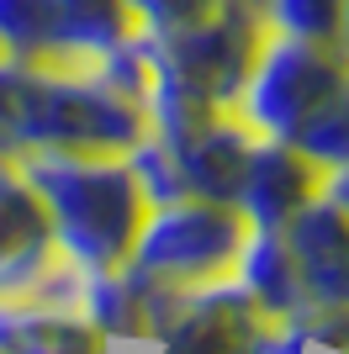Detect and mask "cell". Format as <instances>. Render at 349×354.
<instances>
[{"label": "cell", "mask_w": 349, "mask_h": 354, "mask_svg": "<svg viewBox=\"0 0 349 354\" xmlns=\"http://www.w3.org/2000/svg\"><path fill=\"white\" fill-rule=\"evenodd\" d=\"M21 175L37 185L53 222L58 254L85 275L116 270L132 259L138 227L148 217V196L132 175L127 153H58L37 148L21 153Z\"/></svg>", "instance_id": "obj_1"}, {"label": "cell", "mask_w": 349, "mask_h": 354, "mask_svg": "<svg viewBox=\"0 0 349 354\" xmlns=\"http://www.w3.org/2000/svg\"><path fill=\"white\" fill-rule=\"evenodd\" d=\"M148 106L111 85L96 64H32L21 101V153H132Z\"/></svg>", "instance_id": "obj_2"}, {"label": "cell", "mask_w": 349, "mask_h": 354, "mask_svg": "<svg viewBox=\"0 0 349 354\" xmlns=\"http://www.w3.org/2000/svg\"><path fill=\"white\" fill-rule=\"evenodd\" d=\"M249 233L254 222L228 201H196V196L164 201V207H148L127 265L170 286H206L238 270Z\"/></svg>", "instance_id": "obj_3"}, {"label": "cell", "mask_w": 349, "mask_h": 354, "mask_svg": "<svg viewBox=\"0 0 349 354\" xmlns=\"http://www.w3.org/2000/svg\"><path fill=\"white\" fill-rule=\"evenodd\" d=\"M344 85H349V53L339 43H312V37L270 32L254 69H249L244 95H238V117L260 138L291 143L296 127L312 111H323Z\"/></svg>", "instance_id": "obj_4"}, {"label": "cell", "mask_w": 349, "mask_h": 354, "mask_svg": "<svg viewBox=\"0 0 349 354\" xmlns=\"http://www.w3.org/2000/svg\"><path fill=\"white\" fill-rule=\"evenodd\" d=\"M80 286L85 270L58 254L37 185L21 175L16 159H0V296L80 312Z\"/></svg>", "instance_id": "obj_5"}, {"label": "cell", "mask_w": 349, "mask_h": 354, "mask_svg": "<svg viewBox=\"0 0 349 354\" xmlns=\"http://www.w3.org/2000/svg\"><path fill=\"white\" fill-rule=\"evenodd\" d=\"M276 333V317H265L238 275L190 286L186 307L154 339V354H265V339Z\"/></svg>", "instance_id": "obj_6"}, {"label": "cell", "mask_w": 349, "mask_h": 354, "mask_svg": "<svg viewBox=\"0 0 349 354\" xmlns=\"http://www.w3.org/2000/svg\"><path fill=\"white\" fill-rule=\"evenodd\" d=\"M328 185V169L312 164L296 143L280 138H260L244 164V191H238V212L254 227H286L307 201H318Z\"/></svg>", "instance_id": "obj_7"}, {"label": "cell", "mask_w": 349, "mask_h": 354, "mask_svg": "<svg viewBox=\"0 0 349 354\" xmlns=\"http://www.w3.org/2000/svg\"><path fill=\"white\" fill-rule=\"evenodd\" d=\"M302 270L307 301H349V212L323 191L280 227Z\"/></svg>", "instance_id": "obj_8"}, {"label": "cell", "mask_w": 349, "mask_h": 354, "mask_svg": "<svg viewBox=\"0 0 349 354\" xmlns=\"http://www.w3.org/2000/svg\"><path fill=\"white\" fill-rule=\"evenodd\" d=\"M254 143H260V133H254L238 111H228V117H217V122H206L202 133H190L186 143H174L170 159H174V169H180L186 196L238 207V191H244V164H249V153H254Z\"/></svg>", "instance_id": "obj_9"}, {"label": "cell", "mask_w": 349, "mask_h": 354, "mask_svg": "<svg viewBox=\"0 0 349 354\" xmlns=\"http://www.w3.org/2000/svg\"><path fill=\"white\" fill-rule=\"evenodd\" d=\"M0 354H111V339L85 323V312L0 296Z\"/></svg>", "instance_id": "obj_10"}, {"label": "cell", "mask_w": 349, "mask_h": 354, "mask_svg": "<svg viewBox=\"0 0 349 354\" xmlns=\"http://www.w3.org/2000/svg\"><path fill=\"white\" fill-rule=\"evenodd\" d=\"M238 286L249 291V301L265 312V317H296L307 307V286H302V270L286 249V233L280 227H254L238 254Z\"/></svg>", "instance_id": "obj_11"}, {"label": "cell", "mask_w": 349, "mask_h": 354, "mask_svg": "<svg viewBox=\"0 0 349 354\" xmlns=\"http://www.w3.org/2000/svg\"><path fill=\"white\" fill-rule=\"evenodd\" d=\"M58 6V32H64V48L74 59L96 64L101 53L132 43L138 37V16H132L127 0H53Z\"/></svg>", "instance_id": "obj_12"}, {"label": "cell", "mask_w": 349, "mask_h": 354, "mask_svg": "<svg viewBox=\"0 0 349 354\" xmlns=\"http://www.w3.org/2000/svg\"><path fill=\"white\" fill-rule=\"evenodd\" d=\"M0 53L27 64H85L64 48L53 0H0Z\"/></svg>", "instance_id": "obj_13"}, {"label": "cell", "mask_w": 349, "mask_h": 354, "mask_svg": "<svg viewBox=\"0 0 349 354\" xmlns=\"http://www.w3.org/2000/svg\"><path fill=\"white\" fill-rule=\"evenodd\" d=\"M291 143L302 148L312 164H323L328 175H334V169H349V85L339 90L323 111H312V117L296 127Z\"/></svg>", "instance_id": "obj_14"}, {"label": "cell", "mask_w": 349, "mask_h": 354, "mask_svg": "<svg viewBox=\"0 0 349 354\" xmlns=\"http://www.w3.org/2000/svg\"><path fill=\"white\" fill-rule=\"evenodd\" d=\"M339 16H344V0H265L270 32H286V37L339 43Z\"/></svg>", "instance_id": "obj_15"}, {"label": "cell", "mask_w": 349, "mask_h": 354, "mask_svg": "<svg viewBox=\"0 0 349 354\" xmlns=\"http://www.w3.org/2000/svg\"><path fill=\"white\" fill-rule=\"evenodd\" d=\"M127 6H132L143 32H174V27L202 21L206 11H217L222 0H127Z\"/></svg>", "instance_id": "obj_16"}, {"label": "cell", "mask_w": 349, "mask_h": 354, "mask_svg": "<svg viewBox=\"0 0 349 354\" xmlns=\"http://www.w3.org/2000/svg\"><path fill=\"white\" fill-rule=\"evenodd\" d=\"M323 191H328V196H334V201H339V207L349 212V169H334V175H328V185H323Z\"/></svg>", "instance_id": "obj_17"}, {"label": "cell", "mask_w": 349, "mask_h": 354, "mask_svg": "<svg viewBox=\"0 0 349 354\" xmlns=\"http://www.w3.org/2000/svg\"><path fill=\"white\" fill-rule=\"evenodd\" d=\"M339 48L349 53V0H344V16H339Z\"/></svg>", "instance_id": "obj_18"}, {"label": "cell", "mask_w": 349, "mask_h": 354, "mask_svg": "<svg viewBox=\"0 0 349 354\" xmlns=\"http://www.w3.org/2000/svg\"><path fill=\"white\" fill-rule=\"evenodd\" d=\"M233 6H244V11H260V16H265V0H233Z\"/></svg>", "instance_id": "obj_19"}]
</instances>
